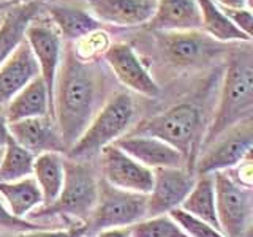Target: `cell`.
I'll list each match as a JSON object with an SVG mask.
<instances>
[{
  "label": "cell",
  "mask_w": 253,
  "mask_h": 237,
  "mask_svg": "<svg viewBox=\"0 0 253 237\" xmlns=\"http://www.w3.org/2000/svg\"><path fill=\"white\" fill-rule=\"evenodd\" d=\"M83 229L81 226L73 229H37V231L27 233H16L10 236H0V237H81Z\"/></svg>",
  "instance_id": "obj_31"
},
{
  "label": "cell",
  "mask_w": 253,
  "mask_h": 237,
  "mask_svg": "<svg viewBox=\"0 0 253 237\" xmlns=\"http://www.w3.org/2000/svg\"><path fill=\"white\" fill-rule=\"evenodd\" d=\"M253 147L252 120L242 122L212 141L203 149V155L196 164V176H212L234 168L250 157Z\"/></svg>",
  "instance_id": "obj_8"
},
{
  "label": "cell",
  "mask_w": 253,
  "mask_h": 237,
  "mask_svg": "<svg viewBox=\"0 0 253 237\" xmlns=\"http://www.w3.org/2000/svg\"><path fill=\"white\" fill-rule=\"evenodd\" d=\"M201 13V32L218 43H252V38L234 27L213 0H196Z\"/></svg>",
  "instance_id": "obj_24"
},
{
  "label": "cell",
  "mask_w": 253,
  "mask_h": 237,
  "mask_svg": "<svg viewBox=\"0 0 253 237\" xmlns=\"http://www.w3.org/2000/svg\"><path fill=\"white\" fill-rule=\"evenodd\" d=\"M2 154H3V149H0V160H2Z\"/></svg>",
  "instance_id": "obj_36"
},
{
  "label": "cell",
  "mask_w": 253,
  "mask_h": 237,
  "mask_svg": "<svg viewBox=\"0 0 253 237\" xmlns=\"http://www.w3.org/2000/svg\"><path fill=\"white\" fill-rule=\"evenodd\" d=\"M8 130H10V136L16 144L26 149L34 157L46 152H67L55 122L51 117L24 118L19 122L8 123Z\"/></svg>",
  "instance_id": "obj_16"
},
{
  "label": "cell",
  "mask_w": 253,
  "mask_h": 237,
  "mask_svg": "<svg viewBox=\"0 0 253 237\" xmlns=\"http://www.w3.org/2000/svg\"><path fill=\"white\" fill-rule=\"evenodd\" d=\"M155 32L201 30V13L196 0H157L155 13L149 22Z\"/></svg>",
  "instance_id": "obj_19"
},
{
  "label": "cell",
  "mask_w": 253,
  "mask_h": 237,
  "mask_svg": "<svg viewBox=\"0 0 253 237\" xmlns=\"http://www.w3.org/2000/svg\"><path fill=\"white\" fill-rule=\"evenodd\" d=\"M134 114L136 108L130 93H113L92 118L81 138L67 150L68 158L75 161H85L98 155L103 149L114 144L119 138L125 136L131 130Z\"/></svg>",
  "instance_id": "obj_3"
},
{
  "label": "cell",
  "mask_w": 253,
  "mask_h": 237,
  "mask_svg": "<svg viewBox=\"0 0 253 237\" xmlns=\"http://www.w3.org/2000/svg\"><path fill=\"white\" fill-rule=\"evenodd\" d=\"M147 218V195L125 192L98 180L97 204L81 226L83 236L92 237L103 229L133 226Z\"/></svg>",
  "instance_id": "obj_6"
},
{
  "label": "cell",
  "mask_w": 253,
  "mask_h": 237,
  "mask_svg": "<svg viewBox=\"0 0 253 237\" xmlns=\"http://www.w3.org/2000/svg\"><path fill=\"white\" fill-rule=\"evenodd\" d=\"M131 237H190L169 215L146 218L130 226Z\"/></svg>",
  "instance_id": "obj_27"
},
{
  "label": "cell",
  "mask_w": 253,
  "mask_h": 237,
  "mask_svg": "<svg viewBox=\"0 0 253 237\" xmlns=\"http://www.w3.org/2000/svg\"><path fill=\"white\" fill-rule=\"evenodd\" d=\"M37 229H49L47 225H38L35 221H30L26 218H18L8 210L6 204L0 198V231L16 234V233H27L37 231Z\"/></svg>",
  "instance_id": "obj_29"
},
{
  "label": "cell",
  "mask_w": 253,
  "mask_h": 237,
  "mask_svg": "<svg viewBox=\"0 0 253 237\" xmlns=\"http://www.w3.org/2000/svg\"><path fill=\"white\" fill-rule=\"evenodd\" d=\"M215 190V210L220 231L225 237H252L253 193L226 171L212 174Z\"/></svg>",
  "instance_id": "obj_7"
},
{
  "label": "cell",
  "mask_w": 253,
  "mask_h": 237,
  "mask_svg": "<svg viewBox=\"0 0 253 237\" xmlns=\"http://www.w3.org/2000/svg\"><path fill=\"white\" fill-rule=\"evenodd\" d=\"M253 113V57L250 49L231 55L221 84L220 100L212 122L206 130L201 150L233 126L252 120Z\"/></svg>",
  "instance_id": "obj_2"
},
{
  "label": "cell",
  "mask_w": 253,
  "mask_h": 237,
  "mask_svg": "<svg viewBox=\"0 0 253 237\" xmlns=\"http://www.w3.org/2000/svg\"><path fill=\"white\" fill-rule=\"evenodd\" d=\"M221 8V6H220ZM221 11L226 14V18L231 21L234 27L239 29L242 34L252 38V27H253V16L252 10L242 8V10H233V8H221Z\"/></svg>",
  "instance_id": "obj_30"
},
{
  "label": "cell",
  "mask_w": 253,
  "mask_h": 237,
  "mask_svg": "<svg viewBox=\"0 0 253 237\" xmlns=\"http://www.w3.org/2000/svg\"><path fill=\"white\" fill-rule=\"evenodd\" d=\"M85 10L100 24L136 27L147 24L155 13L157 0H83Z\"/></svg>",
  "instance_id": "obj_14"
},
{
  "label": "cell",
  "mask_w": 253,
  "mask_h": 237,
  "mask_svg": "<svg viewBox=\"0 0 253 237\" xmlns=\"http://www.w3.org/2000/svg\"><path fill=\"white\" fill-rule=\"evenodd\" d=\"M103 57H105L108 68L126 89L144 95L147 98H157L160 95V85L157 84L128 43L109 44Z\"/></svg>",
  "instance_id": "obj_12"
},
{
  "label": "cell",
  "mask_w": 253,
  "mask_h": 237,
  "mask_svg": "<svg viewBox=\"0 0 253 237\" xmlns=\"http://www.w3.org/2000/svg\"><path fill=\"white\" fill-rule=\"evenodd\" d=\"M98 180L92 166L85 161H75L65 158V179L60 193L52 204L40 205L27 217L30 218H75L87 221L97 204Z\"/></svg>",
  "instance_id": "obj_5"
},
{
  "label": "cell",
  "mask_w": 253,
  "mask_h": 237,
  "mask_svg": "<svg viewBox=\"0 0 253 237\" xmlns=\"http://www.w3.org/2000/svg\"><path fill=\"white\" fill-rule=\"evenodd\" d=\"M221 8H233V10H242L247 6V0H213Z\"/></svg>",
  "instance_id": "obj_34"
},
{
  "label": "cell",
  "mask_w": 253,
  "mask_h": 237,
  "mask_svg": "<svg viewBox=\"0 0 253 237\" xmlns=\"http://www.w3.org/2000/svg\"><path fill=\"white\" fill-rule=\"evenodd\" d=\"M158 41L165 57L176 67H192L211 59L220 51L218 41L201 30L190 32H158Z\"/></svg>",
  "instance_id": "obj_13"
},
{
  "label": "cell",
  "mask_w": 253,
  "mask_h": 237,
  "mask_svg": "<svg viewBox=\"0 0 253 237\" xmlns=\"http://www.w3.org/2000/svg\"><path fill=\"white\" fill-rule=\"evenodd\" d=\"M38 10L40 3L37 0L16 3L6 10L0 22V67L26 38V30L38 16Z\"/></svg>",
  "instance_id": "obj_21"
},
{
  "label": "cell",
  "mask_w": 253,
  "mask_h": 237,
  "mask_svg": "<svg viewBox=\"0 0 253 237\" xmlns=\"http://www.w3.org/2000/svg\"><path fill=\"white\" fill-rule=\"evenodd\" d=\"M195 182L196 174L187 168L155 169L152 190L147 193V218L168 215L172 209L180 207Z\"/></svg>",
  "instance_id": "obj_11"
},
{
  "label": "cell",
  "mask_w": 253,
  "mask_h": 237,
  "mask_svg": "<svg viewBox=\"0 0 253 237\" xmlns=\"http://www.w3.org/2000/svg\"><path fill=\"white\" fill-rule=\"evenodd\" d=\"M26 41L38 63L40 78L43 79L54 108V85L62 59L63 40L49 18L46 19L37 16L26 30Z\"/></svg>",
  "instance_id": "obj_9"
},
{
  "label": "cell",
  "mask_w": 253,
  "mask_h": 237,
  "mask_svg": "<svg viewBox=\"0 0 253 237\" xmlns=\"http://www.w3.org/2000/svg\"><path fill=\"white\" fill-rule=\"evenodd\" d=\"M81 237H87V236H81Z\"/></svg>",
  "instance_id": "obj_37"
},
{
  "label": "cell",
  "mask_w": 253,
  "mask_h": 237,
  "mask_svg": "<svg viewBox=\"0 0 253 237\" xmlns=\"http://www.w3.org/2000/svg\"><path fill=\"white\" fill-rule=\"evenodd\" d=\"M0 236H2V234H0Z\"/></svg>",
  "instance_id": "obj_38"
},
{
  "label": "cell",
  "mask_w": 253,
  "mask_h": 237,
  "mask_svg": "<svg viewBox=\"0 0 253 237\" xmlns=\"http://www.w3.org/2000/svg\"><path fill=\"white\" fill-rule=\"evenodd\" d=\"M46 11L47 18L67 43H78L101 29V24L83 6L51 2L46 5Z\"/></svg>",
  "instance_id": "obj_18"
},
{
  "label": "cell",
  "mask_w": 253,
  "mask_h": 237,
  "mask_svg": "<svg viewBox=\"0 0 253 237\" xmlns=\"http://www.w3.org/2000/svg\"><path fill=\"white\" fill-rule=\"evenodd\" d=\"M0 2H11L13 5H16V3H24V2H29V0H0Z\"/></svg>",
  "instance_id": "obj_35"
},
{
  "label": "cell",
  "mask_w": 253,
  "mask_h": 237,
  "mask_svg": "<svg viewBox=\"0 0 253 237\" xmlns=\"http://www.w3.org/2000/svg\"><path fill=\"white\" fill-rule=\"evenodd\" d=\"M10 141L11 136H10V130H8V122L3 113L0 111V149H3Z\"/></svg>",
  "instance_id": "obj_33"
},
{
  "label": "cell",
  "mask_w": 253,
  "mask_h": 237,
  "mask_svg": "<svg viewBox=\"0 0 253 237\" xmlns=\"http://www.w3.org/2000/svg\"><path fill=\"white\" fill-rule=\"evenodd\" d=\"M114 146L152 171L162 168H187V160L179 150L152 136L125 134L114 142Z\"/></svg>",
  "instance_id": "obj_15"
},
{
  "label": "cell",
  "mask_w": 253,
  "mask_h": 237,
  "mask_svg": "<svg viewBox=\"0 0 253 237\" xmlns=\"http://www.w3.org/2000/svg\"><path fill=\"white\" fill-rule=\"evenodd\" d=\"M180 209L190 215L200 218L209 223L220 231L217 210H215V190H213V177L212 176H196V182L192 192L180 204ZM223 234V233H221Z\"/></svg>",
  "instance_id": "obj_25"
},
{
  "label": "cell",
  "mask_w": 253,
  "mask_h": 237,
  "mask_svg": "<svg viewBox=\"0 0 253 237\" xmlns=\"http://www.w3.org/2000/svg\"><path fill=\"white\" fill-rule=\"evenodd\" d=\"M37 76H40L38 63L24 38L0 67V111Z\"/></svg>",
  "instance_id": "obj_17"
},
{
  "label": "cell",
  "mask_w": 253,
  "mask_h": 237,
  "mask_svg": "<svg viewBox=\"0 0 253 237\" xmlns=\"http://www.w3.org/2000/svg\"><path fill=\"white\" fill-rule=\"evenodd\" d=\"M3 116L8 123L34 117H51L54 120V108L43 79L37 76L24 87L3 108Z\"/></svg>",
  "instance_id": "obj_20"
},
{
  "label": "cell",
  "mask_w": 253,
  "mask_h": 237,
  "mask_svg": "<svg viewBox=\"0 0 253 237\" xmlns=\"http://www.w3.org/2000/svg\"><path fill=\"white\" fill-rule=\"evenodd\" d=\"M0 196L14 217L24 218L43 204L42 192L34 177L16 182H0Z\"/></svg>",
  "instance_id": "obj_23"
},
{
  "label": "cell",
  "mask_w": 253,
  "mask_h": 237,
  "mask_svg": "<svg viewBox=\"0 0 253 237\" xmlns=\"http://www.w3.org/2000/svg\"><path fill=\"white\" fill-rule=\"evenodd\" d=\"M32 177L42 192L43 204H52L60 193L65 179V158L57 152H46L35 157Z\"/></svg>",
  "instance_id": "obj_22"
},
{
  "label": "cell",
  "mask_w": 253,
  "mask_h": 237,
  "mask_svg": "<svg viewBox=\"0 0 253 237\" xmlns=\"http://www.w3.org/2000/svg\"><path fill=\"white\" fill-rule=\"evenodd\" d=\"M95 237H131V231L128 226L124 228H109L95 234Z\"/></svg>",
  "instance_id": "obj_32"
},
{
  "label": "cell",
  "mask_w": 253,
  "mask_h": 237,
  "mask_svg": "<svg viewBox=\"0 0 253 237\" xmlns=\"http://www.w3.org/2000/svg\"><path fill=\"white\" fill-rule=\"evenodd\" d=\"M103 180L125 192L147 195L152 190L154 171L142 166L124 150L111 144L98 154Z\"/></svg>",
  "instance_id": "obj_10"
},
{
  "label": "cell",
  "mask_w": 253,
  "mask_h": 237,
  "mask_svg": "<svg viewBox=\"0 0 253 237\" xmlns=\"http://www.w3.org/2000/svg\"><path fill=\"white\" fill-rule=\"evenodd\" d=\"M35 157L11 139L0 160V182H16L32 176Z\"/></svg>",
  "instance_id": "obj_26"
},
{
  "label": "cell",
  "mask_w": 253,
  "mask_h": 237,
  "mask_svg": "<svg viewBox=\"0 0 253 237\" xmlns=\"http://www.w3.org/2000/svg\"><path fill=\"white\" fill-rule=\"evenodd\" d=\"M203 111L192 103H179L165 113L141 120L126 134L152 136L174 147L184 155L187 163L192 160L203 141Z\"/></svg>",
  "instance_id": "obj_4"
},
{
  "label": "cell",
  "mask_w": 253,
  "mask_h": 237,
  "mask_svg": "<svg viewBox=\"0 0 253 237\" xmlns=\"http://www.w3.org/2000/svg\"><path fill=\"white\" fill-rule=\"evenodd\" d=\"M168 215L176 221L190 237H225L221 234V231L211 226L209 223H206V221L190 215V213L182 210L180 207L172 209Z\"/></svg>",
  "instance_id": "obj_28"
},
{
  "label": "cell",
  "mask_w": 253,
  "mask_h": 237,
  "mask_svg": "<svg viewBox=\"0 0 253 237\" xmlns=\"http://www.w3.org/2000/svg\"><path fill=\"white\" fill-rule=\"evenodd\" d=\"M108 92V76L101 63L83 59L75 43H63L54 85V122L65 150L81 138L111 97Z\"/></svg>",
  "instance_id": "obj_1"
}]
</instances>
